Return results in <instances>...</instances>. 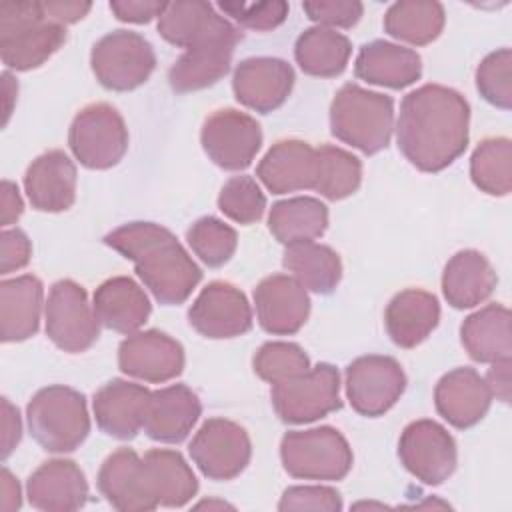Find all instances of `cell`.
<instances>
[{"mask_svg": "<svg viewBox=\"0 0 512 512\" xmlns=\"http://www.w3.org/2000/svg\"><path fill=\"white\" fill-rule=\"evenodd\" d=\"M42 282L32 276H16L0 282V338L22 342L38 332L42 312Z\"/></svg>", "mask_w": 512, "mask_h": 512, "instance_id": "f1b7e54d", "label": "cell"}, {"mask_svg": "<svg viewBox=\"0 0 512 512\" xmlns=\"http://www.w3.org/2000/svg\"><path fill=\"white\" fill-rule=\"evenodd\" d=\"M332 134L364 154H376L390 142L394 130V102L358 84H344L330 104Z\"/></svg>", "mask_w": 512, "mask_h": 512, "instance_id": "3957f363", "label": "cell"}, {"mask_svg": "<svg viewBox=\"0 0 512 512\" xmlns=\"http://www.w3.org/2000/svg\"><path fill=\"white\" fill-rule=\"evenodd\" d=\"M218 208L238 224H254L264 214L266 196L252 176H234L222 186Z\"/></svg>", "mask_w": 512, "mask_h": 512, "instance_id": "7bdbcfd3", "label": "cell"}, {"mask_svg": "<svg viewBox=\"0 0 512 512\" xmlns=\"http://www.w3.org/2000/svg\"><path fill=\"white\" fill-rule=\"evenodd\" d=\"M460 340L468 356L476 362L492 364L498 360H510V310L502 304H488L476 310L462 322Z\"/></svg>", "mask_w": 512, "mask_h": 512, "instance_id": "d6a6232c", "label": "cell"}, {"mask_svg": "<svg viewBox=\"0 0 512 512\" xmlns=\"http://www.w3.org/2000/svg\"><path fill=\"white\" fill-rule=\"evenodd\" d=\"M282 264L306 290L316 294H330L342 278L340 256L314 240L286 246Z\"/></svg>", "mask_w": 512, "mask_h": 512, "instance_id": "d590c367", "label": "cell"}, {"mask_svg": "<svg viewBox=\"0 0 512 512\" xmlns=\"http://www.w3.org/2000/svg\"><path fill=\"white\" fill-rule=\"evenodd\" d=\"M444 28V8L440 2L402 0L394 2L384 16V30L402 42L424 46L440 36Z\"/></svg>", "mask_w": 512, "mask_h": 512, "instance_id": "74e56055", "label": "cell"}, {"mask_svg": "<svg viewBox=\"0 0 512 512\" xmlns=\"http://www.w3.org/2000/svg\"><path fill=\"white\" fill-rule=\"evenodd\" d=\"M150 390L128 382L110 380L94 394V416L102 432L118 440H132L144 424Z\"/></svg>", "mask_w": 512, "mask_h": 512, "instance_id": "cb8c5ba5", "label": "cell"}, {"mask_svg": "<svg viewBox=\"0 0 512 512\" xmlns=\"http://www.w3.org/2000/svg\"><path fill=\"white\" fill-rule=\"evenodd\" d=\"M92 308L102 326L120 334H134L152 310L146 292L128 276L102 282L94 292Z\"/></svg>", "mask_w": 512, "mask_h": 512, "instance_id": "f546056e", "label": "cell"}, {"mask_svg": "<svg viewBox=\"0 0 512 512\" xmlns=\"http://www.w3.org/2000/svg\"><path fill=\"white\" fill-rule=\"evenodd\" d=\"M306 16L324 28H350L362 16V4L356 0H314L302 4Z\"/></svg>", "mask_w": 512, "mask_h": 512, "instance_id": "7dc6e473", "label": "cell"}, {"mask_svg": "<svg viewBox=\"0 0 512 512\" xmlns=\"http://www.w3.org/2000/svg\"><path fill=\"white\" fill-rule=\"evenodd\" d=\"M268 228L274 238L286 246L310 242L328 228V208L312 196H296L280 200L272 206Z\"/></svg>", "mask_w": 512, "mask_h": 512, "instance_id": "e575fe53", "label": "cell"}, {"mask_svg": "<svg viewBox=\"0 0 512 512\" xmlns=\"http://www.w3.org/2000/svg\"><path fill=\"white\" fill-rule=\"evenodd\" d=\"M2 226H10L12 222H16L24 210V204H22V198H20V192H18V186L10 180H2Z\"/></svg>", "mask_w": 512, "mask_h": 512, "instance_id": "db71d44e", "label": "cell"}, {"mask_svg": "<svg viewBox=\"0 0 512 512\" xmlns=\"http://www.w3.org/2000/svg\"><path fill=\"white\" fill-rule=\"evenodd\" d=\"M468 122L470 106L460 92L424 84L408 92L400 104L396 142L412 166L440 172L466 150Z\"/></svg>", "mask_w": 512, "mask_h": 512, "instance_id": "6da1fadb", "label": "cell"}, {"mask_svg": "<svg viewBox=\"0 0 512 512\" xmlns=\"http://www.w3.org/2000/svg\"><path fill=\"white\" fill-rule=\"evenodd\" d=\"M272 406L290 424L314 422L342 406L340 374L332 364L318 366L272 386Z\"/></svg>", "mask_w": 512, "mask_h": 512, "instance_id": "9c48e42d", "label": "cell"}, {"mask_svg": "<svg viewBox=\"0 0 512 512\" xmlns=\"http://www.w3.org/2000/svg\"><path fill=\"white\" fill-rule=\"evenodd\" d=\"M0 508L6 510V512H12V510H18L20 504H22V498H20V486L16 482V478L10 474L8 468H2V474H0Z\"/></svg>", "mask_w": 512, "mask_h": 512, "instance_id": "11a10c76", "label": "cell"}, {"mask_svg": "<svg viewBox=\"0 0 512 512\" xmlns=\"http://www.w3.org/2000/svg\"><path fill=\"white\" fill-rule=\"evenodd\" d=\"M44 316L48 338L64 352H84L100 336V322L88 304L86 290L74 280L52 284Z\"/></svg>", "mask_w": 512, "mask_h": 512, "instance_id": "30bf717a", "label": "cell"}, {"mask_svg": "<svg viewBox=\"0 0 512 512\" xmlns=\"http://www.w3.org/2000/svg\"><path fill=\"white\" fill-rule=\"evenodd\" d=\"M404 388V370L392 356L368 354L346 366V396L362 416H382L398 402Z\"/></svg>", "mask_w": 512, "mask_h": 512, "instance_id": "8fae6325", "label": "cell"}, {"mask_svg": "<svg viewBox=\"0 0 512 512\" xmlns=\"http://www.w3.org/2000/svg\"><path fill=\"white\" fill-rule=\"evenodd\" d=\"M226 14H230L236 22L252 30H272L280 26L288 16V4L282 0L270 2H220L218 4Z\"/></svg>", "mask_w": 512, "mask_h": 512, "instance_id": "f6af8a7d", "label": "cell"}, {"mask_svg": "<svg viewBox=\"0 0 512 512\" xmlns=\"http://www.w3.org/2000/svg\"><path fill=\"white\" fill-rule=\"evenodd\" d=\"M26 418L32 438L48 452H72L90 432L84 394L62 384L38 390L28 402Z\"/></svg>", "mask_w": 512, "mask_h": 512, "instance_id": "5b68a950", "label": "cell"}, {"mask_svg": "<svg viewBox=\"0 0 512 512\" xmlns=\"http://www.w3.org/2000/svg\"><path fill=\"white\" fill-rule=\"evenodd\" d=\"M66 42V28L50 22L40 2L0 6V58L10 70L42 66Z\"/></svg>", "mask_w": 512, "mask_h": 512, "instance_id": "277c9868", "label": "cell"}, {"mask_svg": "<svg viewBox=\"0 0 512 512\" xmlns=\"http://www.w3.org/2000/svg\"><path fill=\"white\" fill-rule=\"evenodd\" d=\"M238 42H210L184 50V54L170 66L168 82L174 92H194L216 84L228 70Z\"/></svg>", "mask_w": 512, "mask_h": 512, "instance_id": "836d02e7", "label": "cell"}, {"mask_svg": "<svg viewBox=\"0 0 512 512\" xmlns=\"http://www.w3.org/2000/svg\"><path fill=\"white\" fill-rule=\"evenodd\" d=\"M68 144L76 160L92 170L116 166L128 150V128L120 112L96 102L84 106L72 120Z\"/></svg>", "mask_w": 512, "mask_h": 512, "instance_id": "52a82bcc", "label": "cell"}, {"mask_svg": "<svg viewBox=\"0 0 512 512\" xmlns=\"http://www.w3.org/2000/svg\"><path fill=\"white\" fill-rule=\"evenodd\" d=\"M190 456L210 480H232L250 462L248 432L226 418H208L190 442Z\"/></svg>", "mask_w": 512, "mask_h": 512, "instance_id": "4fadbf2b", "label": "cell"}, {"mask_svg": "<svg viewBox=\"0 0 512 512\" xmlns=\"http://www.w3.org/2000/svg\"><path fill=\"white\" fill-rule=\"evenodd\" d=\"M188 320L198 334L222 340L246 334L252 328V310L234 284L214 280L192 302Z\"/></svg>", "mask_w": 512, "mask_h": 512, "instance_id": "2e32d148", "label": "cell"}, {"mask_svg": "<svg viewBox=\"0 0 512 512\" xmlns=\"http://www.w3.org/2000/svg\"><path fill=\"white\" fill-rule=\"evenodd\" d=\"M354 72L368 84L398 90L414 84L420 78L422 60L412 48L386 40H374L360 48Z\"/></svg>", "mask_w": 512, "mask_h": 512, "instance_id": "4316f807", "label": "cell"}, {"mask_svg": "<svg viewBox=\"0 0 512 512\" xmlns=\"http://www.w3.org/2000/svg\"><path fill=\"white\" fill-rule=\"evenodd\" d=\"M28 502L44 512H72L86 504L88 482L72 460L54 458L40 464L26 484Z\"/></svg>", "mask_w": 512, "mask_h": 512, "instance_id": "ffe728a7", "label": "cell"}, {"mask_svg": "<svg viewBox=\"0 0 512 512\" xmlns=\"http://www.w3.org/2000/svg\"><path fill=\"white\" fill-rule=\"evenodd\" d=\"M398 456L404 468L420 482L436 486L452 476L458 462L456 442L434 420L410 422L400 434Z\"/></svg>", "mask_w": 512, "mask_h": 512, "instance_id": "7c38bea8", "label": "cell"}, {"mask_svg": "<svg viewBox=\"0 0 512 512\" xmlns=\"http://www.w3.org/2000/svg\"><path fill=\"white\" fill-rule=\"evenodd\" d=\"M200 142L216 166L224 170H244L260 150L262 130L250 114L220 108L204 120Z\"/></svg>", "mask_w": 512, "mask_h": 512, "instance_id": "5bb4252c", "label": "cell"}, {"mask_svg": "<svg viewBox=\"0 0 512 512\" xmlns=\"http://www.w3.org/2000/svg\"><path fill=\"white\" fill-rule=\"evenodd\" d=\"M278 510L338 512L342 510V498L330 486H290L284 490L278 502Z\"/></svg>", "mask_w": 512, "mask_h": 512, "instance_id": "bcb514c9", "label": "cell"}, {"mask_svg": "<svg viewBox=\"0 0 512 512\" xmlns=\"http://www.w3.org/2000/svg\"><path fill=\"white\" fill-rule=\"evenodd\" d=\"M142 466L148 494L158 506L180 508L196 496L198 480L180 452L166 448L148 450Z\"/></svg>", "mask_w": 512, "mask_h": 512, "instance_id": "4dcf8cb0", "label": "cell"}, {"mask_svg": "<svg viewBox=\"0 0 512 512\" xmlns=\"http://www.w3.org/2000/svg\"><path fill=\"white\" fill-rule=\"evenodd\" d=\"M484 380L488 384L490 394L496 396V400L504 404L510 402V360L492 362Z\"/></svg>", "mask_w": 512, "mask_h": 512, "instance_id": "f5cc1de1", "label": "cell"}, {"mask_svg": "<svg viewBox=\"0 0 512 512\" xmlns=\"http://www.w3.org/2000/svg\"><path fill=\"white\" fill-rule=\"evenodd\" d=\"M32 244L20 228H4L0 234V272L10 274L30 262Z\"/></svg>", "mask_w": 512, "mask_h": 512, "instance_id": "c3c4849f", "label": "cell"}, {"mask_svg": "<svg viewBox=\"0 0 512 512\" xmlns=\"http://www.w3.org/2000/svg\"><path fill=\"white\" fill-rule=\"evenodd\" d=\"M24 190L40 212H62L76 198V166L62 150H48L28 166Z\"/></svg>", "mask_w": 512, "mask_h": 512, "instance_id": "603a6c76", "label": "cell"}, {"mask_svg": "<svg viewBox=\"0 0 512 512\" xmlns=\"http://www.w3.org/2000/svg\"><path fill=\"white\" fill-rule=\"evenodd\" d=\"M200 508L202 506H220V508H232L230 504H226V502H202V504H198Z\"/></svg>", "mask_w": 512, "mask_h": 512, "instance_id": "6f0895ef", "label": "cell"}, {"mask_svg": "<svg viewBox=\"0 0 512 512\" xmlns=\"http://www.w3.org/2000/svg\"><path fill=\"white\" fill-rule=\"evenodd\" d=\"M186 240L192 252L210 268L226 264L232 258L238 244L236 230L214 216H204L196 220L188 228Z\"/></svg>", "mask_w": 512, "mask_h": 512, "instance_id": "60d3db41", "label": "cell"}, {"mask_svg": "<svg viewBox=\"0 0 512 512\" xmlns=\"http://www.w3.org/2000/svg\"><path fill=\"white\" fill-rule=\"evenodd\" d=\"M252 366L262 380L278 384L310 370V358L294 342H266L254 354Z\"/></svg>", "mask_w": 512, "mask_h": 512, "instance_id": "b9f144b4", "label": "cell"}, {"mask_svg": "<svg viewBox=\"0 0 512 512\" xmlns=\"http://www.w3.org/2000/svg\"><path fill=\"white\" fill-rule=\"evenodd\" d=\"M284 470L302 480H342L352 468V450L332 426L286 432L280 442Z\"/></svg>", "mask_w": 512, "mask_h": 512, "instance_id": "8992f818", "label": "cell"}, {"mask_svg": "<svg viewBox=\"0 0 512 512\" xmlns=\"http://www.w3.org/2000/svg\"><path fill=\"white\" fill-rule=\"evenodd\" d=\"M90 66L104 88L126 92L148 80L156 56L152 44L138 32L114 30L92 46Z\"/></svg>", "mask_w": 512, "mask_h": 512, "instance_id": "ba28073f", "label": "cell"}, {"mask_svg": "<svg viewBox=\"0 0 512 512\" xmlns=\"http://www.w3.org/2000/svg\"><path fill=\"white\" fill-rule=\"evenodd\" d=\"M22 436V424L18 408L10 404L8 398H2V460H6L12 450L18 446Z\"/></svg>", "mask_w": 512, "mask_h": 512, "instance_id": "816d5d0a", "label": "cell"}, {"mask_svg": "<svg viewBox=\"0 0 512 512\" xmlns=\"http://www.w3.org/2000/svg\"><path fill=\"white\" fill-rule=\"evenodd\" d=\"M160 36L178 48H196L210 42H238L242 34L212 4L202 0L166 2L158 16Z\"/></svg>", "mask_w": 512, "mask_h": 512, "instance_id": "9a60e30c", "label": "cell"}, {"mask_svg": "<svg viewBox=\"0 0 512 512\" xmlns=\"http://www.w3.org/2000/svg\"><path fill=\"white\" fill-rule=\"evenodd\" d=\"M42 4V12L44 16L60 26L66 24H74L78 20H82L88 10L92 8L90 2H64V0H48V2H40Z\"/></svg>", "mask_w": 512, "mask_h": 512, "instance_id": "f907efd6", "label": "cell"}, {"mask_svg": "<svg viewBox=\"0 0 512 512\" xmlns=\"http://www.w3.org/2000/svg\"><path fill=\"white\" fill-rule=\"evenodd\" d=\"M2 90H4V126H6V122H8L10 114H12V108H14L16 92H18V84L10 76V72L2 74Z\"/></svg>", "mask_w": 512, "mask_h": 512, "instance_id": "9f6ffc18", "label": "cell"}, {"mask_svg": "<svg viewBox=\"0 0 512 512\" xmlns=\"http://www.w3.org/2000/svg\"><path fill=\"white\" fill-rule=\"evenodd\" d=\"M166 2L158 0H112L110 10L114 16L122 22H132V24H144L150 22L152 18H158L164 10Z\"/></svg>", "mask_w": 512, "mask_h": 512, "instance_id": "681fc988", "label": "cell"}, {"mask_svg": "<svg viewBox=\"0 0 512 512\" xmlns=\"http://www.w3.org/2000/svg\"><path fill=\"white\" fill-rule=\"evenodd\" d=\"M362 180L360 160L338 148L324 144L316 148V180L314 188L320 196L328 200H342L354 194Z\"/></svg>", "mask_w": 512, "mask_h": 512, "instance_id": "f35d334b", "label": "cell"}, {"mask_svg": "<svg viewBox=\"0 0 512 512\" xmlns=\"http://www.w3.org/2000/svg\"><path fill=\"white\" fill-rule=\"evenodd\" d=\"M476 88L482 98L502 110L512 106V52L500 48L490 52L476 68Z\"/></svg>", "mask_w": 512, "mask_h": 512, "instance_id": "ee69618b", "label": "cell"}, {"mask_svg": "<svg viewBox=\"0 0 512 512\" xmlns=\"http://www.w3.org/2000/svg\"><path fill=\"white\" fill-rule=\"evenodd\" d=\"M104 244L134 262L136 274L160 304H182L202 280L198 264L160 224L128 222L106 234Z\"/></svg>", "mask_w": 512, "mask_h": 512, "instance_id": "7a4b0ae2", "label": "cell"}, {"mask_svg": "<svg viewBox=\"0 0 512 512\" xmlns=\"http://www.w3.org/2000/svg\"><path fill=\"white\" fill-rule=\"evenodd\" d=\"M98 490L108 504L122 512L158 508L144 482L142 458L132 448H118L102 462L98 472Z\"/></svg>", "mask_w": 512, "mask_h": 512, "instance_id": "484cf974", "label": "cell"}, {"mask_svg": "<svg viewBox=\"0 0 512 512\" xmlns=\"http://www.w3.org/2000/svg\"><path fill=\"white\" fill-rule=\"evenodd\" d=\"M472 182L490 196H506L512 188V144L508 138L482 140L470 158Z\"/></svg>", "mask_w": 512, "mask_h": 512, "instance_id": "ab89813d", "label": "cell"}, {"mask_svg": "<svg viewBox=\"0 0 512 512\" xmlns=\"http://www.w3.org/2000/svg\"><path fill=\"white\" fill-rule=\"evenodd\" d=\"M492 402L486 380L474 368H454L446 372L434 390L438 414L454 428H470L478 424Z\"/></svg>", "mask_w": 512, "mask_h": 512, "instance_id": "44dd1931", "label": "cell"}, {"mask_svg": "<svg viewBox=\"0 0 512 512\" xmlns=\"http://www.w3.org/2000/svg\"><path fill=\"white\" fill-rule=\"evenodd\" d=\"M256 176L272 194L312 190L316 180V148L304 140H280L260 160Z\"/></svg>", "mask_w": 512, "mask_h": 512, "instance_id": "d4e9b609", "label": "cell"}, {"mask_svg": "<svg viewBox=\"0 0 512 512\" xmlns=\"http://www.w3.org/2000/svg\"><path fill=\"white\" fill-rule=\"evenodd\" d=\"M498 284L492 264L478 250L456 252L442 274V292L452 308H474L488 300Z\"/></svg>", "mask_w": 512, "mask_h": 512, "instance_id": "1f68e13d", "label": "cell"}, {"mask_svg": "<svg viewBox=\"0 0 512 512\" xmlns=\"http://www.w3.org/2000/svg\"><path fill=\"white\" fill-rule=\"evenodd\" d=\"M294 86V70L286 60L254 56L242 60L232 78L234 96L250 110L268 114L280 108Z\"/></svg>", "mask_w": 512, "mask_h": 512, "instance_id": "ac0fdd59", "label": "cell"}, {"mask_svg": "<svg viewBox=\"0 0 512 512\" xmlns=\"http://www.w3.org/2000/svg\"><path fill=\"white\" fill-rule=\"evenodd\" d=\"M256 318L268 334H296L308 320L310 298L306 288L288 274H272L254 290Z\"/></svg>", "mask_w": 512, "mask_h": 512, "instance_id": "d6986e66", "label": "cell"}, {"mask_svg": "<svg viewBox=\"0 0 512 512\" xmlns=\"http://www.w3.org/2000/svg\"><path fill=\"white\" fill-rule=\"evenodd\" d=\"M200 412L198 396L186 384H172L150 392L142 428L156 442L178 444L192 432Z\"/></svg>", "mask_w": 512, "mask_h": 512, "instance_id": "7402d4cb", "label": "cell"}, {"mask_svg": "<svg viewBox=\"0 0 512 512\" xmlns=\"http://www.w3.org/2000/svg\"><path fill=\"white\" fill-rule=\"evenodd\" d=\"M350 54V40L344 34L324 26H312L304 30L294 46L298 66L306 74L320 78H332L342 74Z\"/></svg>", "mask_w": 512, "mask_h": 512, "instance_id": "8d00e7d4", "label": "cell"}, {"mask_svg": "<svg viewBox=\"0 0 512 512\" xmlns=\"http://www.w3.org/2000/svg\"><path fill=\"white\" fill-rule=\"evenodd\" d=\"M440 304L434 294L420 288L398 292L386 306L384 322L392 342L400 348H414L438 326Z\"/></svg>", "mask_w": 512, "mask_h": 512, "instance_id": "83f0119b", "label": "cell"}, {"mask_svg": "<svg viewBox=\"0 0 512 512\" xmlns=\"http://www.w3.org/2000/svg\"><path fill=\"white\" fill-rule=\"evenodd\" d=\"M118 366L132 378L162 384L182 374L184 348L160 330L134 332L120 342Z\"/></svg>", "mask_w": 512, "mask_h": 512, "instance_id": "e0dca14e", "label": "cell"}]
</instances>
